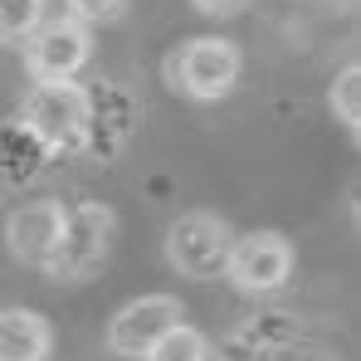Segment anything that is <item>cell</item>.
<instances>
[{
    "mask_svg": "<svg viewBox=\"0 0 361 361\" xmlns=\"http://www.w3.org/2000/svg\"><path fill=\"white\" fill-rule=\"evenodd\" d=\"M49 352H54V332L39 312L30 307L0 312V361H49Z\"/></svg>",
    "mask_w": 361,
    "mask_h": 361,
    "instance_id": "9",
    "label": "cell"
},
{
    "mask_svg": "<svg viewBox=\"0 0 361 361\" xmlns=\"http://www.w3.org/2000/svg\"><path fill=\"white\" fill-rule=\"evenodd\" d=\"M20 122L35 142H44L54 152H78L88 142V127H93V98L73 78L35 83L25 108H20Z\"/></svg>",
    "mask_w": 361,
    "mask_h": 361,
    "instance_id": "1",
    "label": "cell"
},
{
    "mask_svg": "<svg viewBox=\"0 0 361 361\" xmlns=\"http://www.w3.org/2000/svg\"><path fill=\"white\" fill-rule=\"evenodd\" d=\"M288 274H293V244L279 230L240 235L230 249V264H225V279L244 293H274V288L288 283Z\"/></svg>",
    "mask_w": 361,
    "mask_h": 361,
    "instance_id": "5",
    "label": "cell"
},
{
    "mask_svg": "<svg viewBox=\"0 0 361 361\" xmlns=\"http://www.w3.org/2000/svg\"><path fill=\"white\" fill-rule=\"evenodd\" d=\"M235 249V230L215 215H180L166 230V259L185 279H220Z\"/></svg>",
    "mask_w": 361,
    "mask_h": 361,
    "instance_id": "4",
    "label": "cell"
},
{
    "mask_svg": "<svg viewBox=\"0 0 361 361\" xmlns=\"http://www.w3.org/2000/svg\"><path fill=\"white\" fill-rule=\"evenodd\" d=\"M122 10H127V0H68V15L83 25H113Z\"/></svg>",
    "mask_w": 361,
    "mask_h": 361,
    "instance_id": "13",
    "label": "cell"
},
{
    "mask_svg": "<svg viewBox=\"0 0 361 361\" xmlns=\"http://www.w3.org/2000/svg\"><path fill=\"white\" fill-rule=\"evenodd\" d=\"M327 98H332V113L342 118V127L357 132L361 127V68L357 63H347V68L332 78V93H327Z\"/></svg>",
    "mask_w": 361,
    "mask_h": 361,
    "instance_id": "12",
    "label": "cell"
},
{
    "mask_svg": "<svg viewBox=\"0 0 361 361\" xmlns=\"http://www.w3.org/2000/svg\"><path fill=\"white\" fill-rule=\"evenodd\" d=\"M190 5H195L200 15H230V10H235L240 0H190Z\"/></svg>",
    "mask_w": 361,
    "mask_h": 361,
    "instance_id": "14",
    "label": "cell"
},
{
    "mask_svg": "<svg viewBox=\"0 0 361 361\" xmlns=\"http://www.w3.org/2000/svg\"><path fill=\"white\" fill-rule=\"evenodd\" d=\"M113 230H118V220H113V210H108L103 200H83L78 210H68L59 249H54V259H49V274L63 279V283L93 279V274L103 269V259H108Z\"/></svg>",
    "mask_w": 361,
    "mask_h": 361,
    "instance_id": "2",
    "label": "cell"
},
{
    "mask_svg": "<svg viewBox=\"0 0 361 361\" xmlns=\"http://www.w3.org/2000/svg\"><path fill=\"white\" fill-rule=\"evenodd\" d=\"M166 78H171V88L185 93V98L215 103V98H225V93L235 88V78H240V49H235L230 39L200 35V39L180 44L176 54H171Z\"/></svg>",
    "mask_w": 361,
    "mask_h": 361,
    "instance_id": "3",
    "label": "cell"
},
{
    "mask_svg": "<svg viewBox=\"0 0 361 361\" xmlns=\"http://www.w3.org/2000/svg\"><path fill=\"white\" fill-rule=\"evenodd\" d=\"M176 322H185V312H180V302L171 293H147V298L127 302L108 322V347L118 357H147Z\"/></svg>",
    "mask_w": 361,
    "mask_h": 361,
    "instance_id": "7",
    "label": "cell"
},
{
    "mask_svg": "<svg viewBox=\"0 0 361 361\" xmlns=\"http://www.w3.org/2000/svg\"><path fill=\"white\" fill-rule=\"evenodd\" d=\"M147 361H210V342H205L195 327L176 322V327L147 352Z\"/></svg>",
    "mask_w": 361,
    "mask_h": 361,
    "instance_id": "11",
    "label": "cell"
},
{
    "mask_svg": "<svg viewBox=\"0 0 361 361\" xmlns=\"http://www.w3.org/2000/svg\"><path fill=\"white\" fill-rule=\"evenodd\" d=\"M63 210L59 200H30L20 205L10 220H5V244L20 264H35V269H49L54 249H59V235H63Z\"/></svg>",
    "mask_w": 361,
    "mask_h": 361,
    "instance_id": "8",
    "label": "cell"
},
{
    "mask_svg": "<svg viewBox=\"0 0 361 361\" xmlns=\"http://www.w3.org/2000/svg\"><path fill=\"white\" fill-rule=\"evenodd\" d=\"M44 20V0H0V44H25Z\"/></svg>",
    "mask_w": 361,
    "mask_h": 361,
    "instance_id": "10",
    "label": "cell"
},
{
    "mask_svg": "<svg viewBox=\"0 0 361 361\" xmlns=\"http://www.w3.org/2000/svg\"><path fill=\"white\" fill-rule=\"evenodd\" d=\"M25 59H30V73L39 83H54V78H73L83 63H88V25L73 20V15H59V20H39V30L25 39Z\"/></svg>",
    "mask_w": 361,
    "mask_h": 361,
    "instance_id": "6",
    "label": "cell"
}]
</instances>
